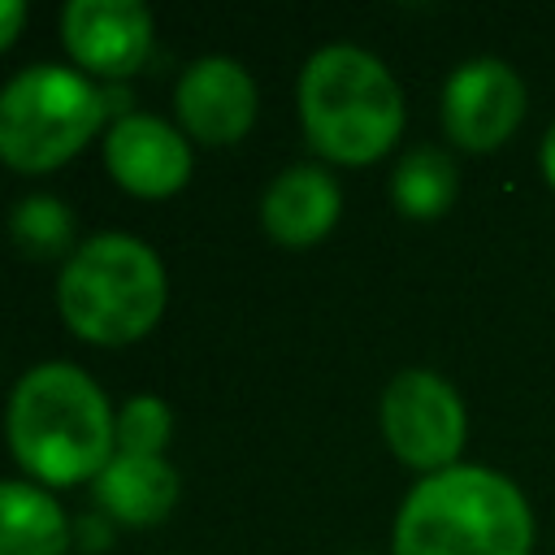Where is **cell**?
Returning <instances> with one entry per match:
<instances>
[{
	"instance_id": "1",
	"label": "cell",
	"mask_w": 555,
	"mask_h": 555,
	"mask_svg": "<svg viewBox=\"0 0 555 555\" xmlns=\"http://www.w3.org/2000/svg\"><path fill=\"white\" fill-rule=\"evenodd\" d=\"M13 460L43 486L95 481L117 455V412L104 390L65 360L35 364L9 395Z\"/></svg>"
},
{
	"instance_id": "2",
	"label": "cell",
	"mask_w": 555,
	"mask_h": 555,
	"mask_svg": "<svg viewBox=\"0 0 555 555\" xmlns=\"http://www.w3.org/2000/svg\"><path fill=\"white\" fill-rule=\"evenodd\" d=\"M525 494L494 468L451 464L412 486L395 520V555H529Z\"/></svg>"
},
{
	"instance_id": "3",
	"label": "cell",
	"mask_w": 555,
	"mask_h": 555,
	"mask_svg": "<svg viewBox=\"0 0 555 555\" xmlns=\"http://www.w3.org/2000/svg\"><path fill=\"white\" fill-rule=\"evenodd\" d=\"M299 121L308 143L338 165H369L403 130V95L390 69L351 43L321 48L299 74Z\"/></svg>"
},
{
	"instance_id": "4",
	"label": "cell",
	"mask_w": 555,
	"mask_h": 555,
	"mask_svg": "<svg viewBox=\"0 0 555 555\" xmlns=\"http://www.w3.org/2000/svg\"><path fill=\"white\" fill-rule=\"evenodd\" d=\"M56 308L87 343H134L165 312L160 256L134 234H95L69 251L56 282Z\"/></svg>"
},
{
	"instance_id": "5",
	"label": "cell",
	"mask_w": 555,
	"mask_h": 555,
	"mask_svg": "<svg viewBox=\"0 0 555 555\" xmlns=\"http://www.w3.org/2000/svg\"><path fill=\"white\" fill-rule=\"evenodd\" d=\"M108 100L65 65H26L0 87V160L17 173L61 169L100 130Z\"/></svg>"
},
{
	"instance_id": "6",
	"label": "cell",
	"mask_w": 555,
	"mask_h": 555,
	"mask_svg": "<svg viewBox=\"0 0 555 555\" xmlns=\"http://www.w3.org/2000/svg\"><path fill=\"white\" fill-rule=\"evenodd\" d=\"M382 434L408 468L442 473L464 447L468 416L451 382L429 369H403L382 395Z\"/></svg>"
},
{
	"instance_id": "7",
	"label": "cell",
	"mask_w": 555,
	"mask_h": 555,
	"mask_svg": "<svg viewBox=\"0 0 555 555\" xmlns=\"http://www.w3.org/2000/svg\"><path fill=\"white\" fill-rule=\"evenodd\" d=\"M525 117V82L507 61H464L442 87V126L468 152H494Z\"/></svg>"
},
{
	"instance_id": "8",
	"label": "cell",
	"mask_w": 555,
	"mask_h": 555,
	"mask_svg": "<svg viewBox=\"0 0 555 555\" xmlns=\"http://www.w3.org/2000/svg\"><path fill=\"white\" fill-rule=\"evenodd\" d=\"M61 43L82 69L130 78L147 61L152 13L139 0H69L61 9Z\"/></svg>"
},
{
	"instance_id": "9",
	"label": "cell",
	"mask_w": 555,
	"mask_h": 555,
	"mask_svg": "<svg viewBox=\"0 0 555 555\" xmlns=\"http://www.w3.org/2000/svg\"><path fill=\"white\" fill-rule=\"evenodd\" d=\"M173 108L191 139L208 147H230L256 121V82L230 56H199L182 69Z\"/></svg>"
},
{
	"instance_id": "10",
	"label": "cell",
	"mask_w": 555,
	"mask_h": 555,
	"mask_svg": "<svg viewBox=\"0 0 555 555\" xmlns=\"http://www.w3.org/2000/svg\"><path fill=\"white\" fill-rule=\"evenodd\" d=\"M104 165L121 191L143 199H165L186 186L191 147L169 121L152 113H126L113 121L104 139Z\"/></svg>"
},
{
	"instance_id": "11",
	"label": "cell",
	"mask_w": 555,
	"mask_h": 555,
	"mask_svg": "<svg viewBox=\"0 0 555 555\" xmlns=\"http://www.w3.org/2000/svg\"><path fill=\"white\" fill-rule=\"evenodd\" d=\"M338 208H343V191L321 165H291L269 182L260 199V221L278 247L299 251L334 230Z\"/></svg>"
},
{
	"instance_id": "12",
	"label": "cell",
	"mask_w": 555,
	"mask_h": 555,
	"mask_svg": "<svg viewBox=\"0 0 555 555\" xmlns=\"http://www.w3.org/2000/svg\"><path fill=\"white\" fill-rule=\"evenodd\" d=\"M100 507L121 525H160L178 503V473L165 455H113L95 477Z\"/></svg>"
},
{
	"instance_id": "13",
	"label": "cell",
	"mask_w": 555,
	"mask_h": 555,
	"mask_svg": "<svg viewBox=\"0 0 555 555\" xmlns=\"http://www.w3.org/2000/svg\"><path fill=\"white\" fill-rule=\"evenodd\" d=\"M69 520L35 481H0V555H65Z\"/></svg>"
},
{
	"instance_id": "14",
	"label": "cell",
	"mask_w": 555,
	"mask_h": 555,
	"mask_svg": "<svg viewBox=\"0 0 555 555\" xmlns=\"http://www.w3.org/2000/svg\"><path fill=\"white\" fill-rule=\"evenodd\" d=\"M455 191H460V178H455V165L447 152L438 147H412L399 169H395V182H390V195L399 204L403 217H416V221H434L442 217L451 204H455Z\"/></svg>"
},
{
	"instance_id": "15",
	"label": "cell",
	"mask_w": 555,
	"mask_h": 555,
	"mask_svg": "<svg viewBox=\"0 0 555 555\" xmlns=\"http://www.w3.org/2000/svg\"><path fill=\"white\" fill-rule=\"evenodd\" d=\"M9 234L26 256L52 260L74 238V212L56 195H26L9 217Z\"/></svg>"
},
{
	"instance_id": "16",
	"label": "cell",
	"mask_w": 555,
	"mask_h": 555,
	"mask_svg": "<svg viewBox=\"0 0 555 555\" xmlns=\"http://www.w3.org/2000/svg\"><path fill=\"white\" fill-rule=\"evenodd\" d=\"M173 429V412L156 395H134L117 412V451L121 455H160Z\"/></svg>"
},
{
	"instance_id": "17",
	"label": "cell",
	"mask_w": 555,
	"mask_h": 555,
	"mask_svg": "<svg viewBox=\"0 0 555 555\" xmlns=\"http://www.w3.org/2000/svg\"><path fill=\"white\" fill-rule=\"evenodd\" d=\"M26 26V4L22 0H0V52L22 35Z\"/></svg>"
},
{
	"instance_id": "18",
	"label": "cell",
	"mask_w": 555,
	"mask_h": 555,
	"mask_svg": "<svg viewBox=\"0 0 555 555\" xmlns=\"http://www.w3.org/2000/svg\"><path fill=\"white\" fill-rule=\"evenodd\" d=\"M542 173H546V182L555 186V121H551V130H546V139H542Z\"/></svg>"
}]
</instances>
